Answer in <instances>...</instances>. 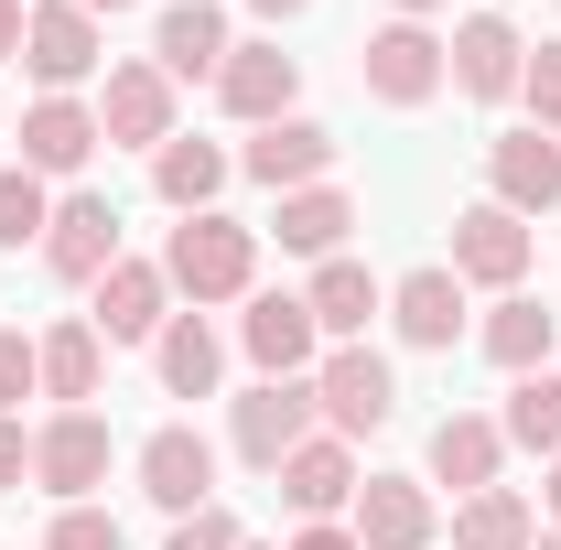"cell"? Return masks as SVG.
Listing matches in <instances>:
<instances>
[{
    "label": "cell",
    "instance_id": "17",
    "mask_svg": "<svg viewBox=\"0 0 561 550\" xmlns=\"http://www.w3.org/2000/svg\"><path fill=\"white\" fill-rule=\"evenodd\" d=\"M87 151H98V108H76V98L22 108V173H87Z\"/></svg>",
    "mask_w": 561,
    "mask_h": 550
},
{
    "label": "cell",
    "instance_id": "18",
    "mask_svg": "<svg viewBox=\"0 0 561 550\" xmlns=\"http://www.w3.org/2000/svg\"><path fill=\"white\" fill-rule=\"evenodd\" d=\"M324 162H335V130H313V119H271V130L238 151V173H260L271 195H302Z\"/></svg>",
    "mask_w": 561,
    "mask_h": 550
},
{
    "label": "cell",
    "instance_id": "30",
    "mask_svg": "<svg viewBox=\"0 0 561 550\" xmlns=\"http://www.w3.org/2000/svg\"><path fill=\"white\" fill-rule=\"evenodd\" d=\"M518 454H561V378L551 367H529L518 389H507V421H496Z\"/></svg>",
    "mask_w": 561,
    "mask_h": 550
},
{
    "label": "cell",
    "instance_id": "42",
    "mask_svg": "<svg viewBox=\"0 0 561 550\" xmlns=\"http://www.w3.org/2000/svg\"><path fill=\"white\" fill-rule=\"evenodd\" d=\"M76 11H130V0H76Z\"/></svg>",
    "mask_w": 561,
    "mask_h": 550
},
{
    "label": "cell",
    "instance_id": "25",
    "mask_svg": "<svg viewBox=\"0 0 561 550\" xmlns=\"http://www.w3.org/2000/svg\"><path fill=\"white\" fill-rule=\"evenodd\" d=\"M33 356H44V400H66V411L98 400V324H87V313L55 324V335H33Z\"/></svg>",
    "mask_w": 561,
    "mask_h": 550
},
{
    "label": "cell",
    "instance_id": "39",
    "mask_svg": "<svg viewBox=\"0 0 561 550\" xmlns=\"http://www.w3.org/2000/svg\"><path fill=\"white\" fill-rule=\"evenodd\" d=\"M249 11H260V22H291V11H313V0H249Z\"/></svg>",
    "mask_w": 561,
    "mask_h": 550
},
{
    "label": "cell",
    "instance_id": "32",
    "mask_svg": "<svg viewBox=\"0 0 561 550\" xmlns=\"http://www.w3.org/2000/svg\"><path fill=\"white\" fill-rule=\"evenodd\" d=\"M518 98H529V119L561 130V44H529V66H518Z\"/></svg>",
    "mask_w": 561,
    "mask_h": 550
},
{
    "label": "cell",
    "instance_id": "11",
    "mask_svg": "<svg viewBox=\"0 0 561 550\" xmlns=\"http://www.w3.org/2000/svg\"><path fill=\"white\" fill-rule=\"evenodd\" d=\"M108 260H119V206H108V195H66L55 227H44V271L55 280H98Z\"/></svg>",
    "mask_w": 561,
    "mask_h": 550
},
{
    "label": "cell",
    "instance_id": "43",
    "mask_svg": "<svg viewBox=\"0 0 561 550\" xmlns=\"http://www.w3.org/2000/svg\"><path fill=\"white\" fill-rule=\"evenodd\" d=\"M529 550H561V529H551V540H529Z\"/></svg>",
    "mask_w": 561,
    "mask_h": 550
},
{
    "label": "cell",
    "instance_id": "23",
    "mask_svg": "<svg viewBox=\"0 0 561 550\" xmlns=\"http://www.w3.org/2000/svg\"><path fill=\"white\" fill-rule=\"evenodd\" d=\"M151 184H162L173 216H206L216 184H227V151H216V140H162V151H151Z\"/></svg>",
    "mask_w": 561,
    "mask_h": 550
},
{
    "label": "cell",
    "instance_id": "28",
    "mask_svg": "<svg viewBox=\"0 0 561 550\" xmlns=\"http://www.w3.org/2000/svg\"><path fill=\"white\" fill-rule=\"evenodd\" d=\"M486 356H496V367H507V378H529V367H551V313L507 291V302H496V313H486Z\"/></svg>",
    "mask_w": 561,
    "mask_h": 550
},
{
    "label": "cell",
    "instance_id": "37",
    "mask_svg": "<svg viewBox=\"0 0 561 550\" xmlns=\"http://www.w3.org/2000/svg\"><path fill=\"white\" fill-rule=\"evenodd\" d=\"M291 550H356V529H335V518H313V529H302Z\"/></svg>",
    "mask_w": 561,
    "mask_h": 550
},
{
    "label": "cell",
    "instance_id": "12",
    "mask_svg": "<svg viewBox=\"0 0 561 550\" xmlns=\"http://www.w3.org/2000/svg\"><path fill=\"white\" fill-rule=\"evenodd\" d=\"M518 271H529V216H507V206H465L454 216V280L507 291Z\"/></svg>",
    "mask_w": 561,
    "mask_h": 550
},
{
    "label": "cell",
    "instance_id": "13",
    "mask_svg": "<svg viewBox=\"0 0 561 550\" xmlns=\"http://www.w3.org/2000/svg\"><path fill=\"white\" fill-rule=\"evenodd\" d=\"M98 140H140V151H162V140H173V76H162V66H108Z\"/></svg>",
    "mask_w": 561,
    "mask_h": 550
},
{
    "label": "cell",
    "instance_id": "14",
    "mask_svg": "<svg viewBox=\"0 0 561 550\" xmlns=\"http://www.w3.org/2000/svg\"><path fill=\"white\" fill-rule=\"evenodd\" d=\"M443 66H454V87H465V98H518V66H529V44H518V22L476 11V22L443 44Z\"/></svg>",
    "mask_w": 561,
    "mask_h": 550
},
{
    "label": "cell",
    "instance_id": "16",
    "mask_svg": "<svg viewBox=\"0 0 561 550\" xmlns=\"http://www.w3.org/2000/svg\"><path fill=\"white\" fill-rule=\"evenodd\" d=\"M238 335H249V356H260L271 378H302V367H313V345H324V324H313V302H302V291H260Z\"/></svg>",
    "mask_w": 561,
    "mask_h": 550
},
{
    "label": "cell",
    "instance_id": "7",
    "mask_svg": "<svg viewBox=\"0 0 561 550\" xmlns=\"http://www.w3.org/2000/svg\"><path fill=\"white\" fill-rule=\"evenodd\" d=\"M162 302H173L162 260H108V271H98V313H87V324H98L108 345H151V335H162Z\"/></svg>",
    "mask_w": 561,
    "mask_h": 550
},
{
    "label": "cell",
    "instance_id": "21",
    "mask_svg": "<svg viewBox=\"0 0 561 550\" xmlns=\"http://www.w3.org/2000/svg\"><path fill=\"white\" fill-rule=\"evenodd\" d=\"M496 454H507V432H496V421H476V411L432 421V475H443V485L486 496V485H496Z\"/></svg>",
    "mask_w": 561,
    "mask_h": 550
},
{
    "label": "cell",
    "instance_id": "29",
    "mask_svg": "<svg viewBox=\"0 0 561 550\" xmlns=\"http://www.w3.org/2000/svg\"><path fill=\"white\" fill-rule=\"evenodd\" d=\"M302 302H313V324H324V335H356V324H367V313H378L389 291H378V280L356 271V260H324V271H313V291H302Z\"/></svg>",
    "mask_w": 561,
    "mask_h": 550
},
{
    "label": "cell",
    "instance_id": "26",
    "mask_svg": "<svg viewBox=\"0 0 561 550\" xmlns=\"http://www.w3.org/2000/svg\"><path fill=\"white\" fill-rule=\"evenodd\" d=\"M280 249H302V260H335V238L356 227V206L335 195V184H302V195H280Z\"/></svg>",
    "mask_w": 561,
    "mask_h": 550
},
{
    "label": "cell",
    "instance_id": "6",
    "mask_svg": "<svg viewBox=\"0 0 561 550\" xmlns=\"http://www.w3.org/2000/svg\"><path fill=\"white\" fill-rule=\"evenodd\" d=\"M22 66H33V87H44V98L87 87V76H98V11H76V0H44V11L22 22Z\"/></svg>",
    "mask_w": 561,
    "mask_h": 550
},
{
    "label": "cell",
    "instance_id": "4",
    "mask_svg": "<svg viewBox=\"0 0 561 550\" xmlns=\"http://www.w3.org/2000/svg\"><path fill=\"white\" fill-rule=\"evenodd\" d=\"M140 496H151V507H173V518L216 507V443L195 432V421H162V432L140 443Z\"/></svg>",
    "mask_w": 561,
    "mask_h": 550
},
{
    "label": "cell",
    "instance_id": "27",
    "mask_svg": "<svg viewBox=\"0 0 561 550\" xmlns=\"http://www.w3.org/2000/svg\"><path fill=\"white\" fill-rule=\"evenodd\" d=\"M529 540H540V518H529V496H518V485L465 496V518H454V550H529Z\"/></svg>",
    "mask_w": 561,
    "mask_h": 550
},
{
    "label": "cell",
    "instance_id": "40",
    "mask_svg": "<svg viewBox=\"0 0 561 550\" xmlns=\"http://www.w3.org/2000/svg\"><path fill=\"white\" fill-rule=\"evenodd\" d=\"M389 11H400V22H421V11H443V0H389Z\"/></svg>",
    "mask_w": 561,
    "mask_h": 550
},
{
    "label": "cell",
    "instance_id": "19",
    "mask_svg": "<svg viewBox=\"0 0 561 550\" xmlns=\"http://www.w3.org/2000/svg\"><path fill=\"white\" fill-rule=\"evenodd\" d=\"M151 66L162 76H216L227 66V11H216V0H173L162 33H151Z\"/></svg>",
    "mask_w": 561,
    "mask_h": 550
},
{
    "label": "cell",
    "instance_id": "34",
    "mask_svg": "<svg viewBox=\"0 0 561 550\" xmlns=\"http://www.w3.org/2000/svg\"><path fill=\"white\" fill-rule=\"evenodd\" d=\"M44 550H119V518H108V507H66Z\"/></svg>",
    "mask_w": 561,
    "mask_h": 550
},
{
    "label": "cell",
    "instance_id": "44",
    "mask_svg": "<svg viewBox=\"0 0 561 550\" xmlns=\"http://www.w3.org/2000/svg\"><path fill=\"white\" fill-rule=\"evenodd\" d=\"M238 550H249V540H238Z\"/></svg>",
    "mask_w": 561,
    "mask_h": 550
},
{
    "label": "cell",
    "instance_id": "31",
    "mask_svg": "<svg viewBox=\"0 0 561 550\" xmlns=\"http://www.w3.org/2000/svg\"><path fill=\"white\" fill-rule=\"evenodd\" d=\"M55 206H44V173H22V162H0V249H22V238H44Z\"/></svg>",
    "mask_w": 561,
    "mask_h": 550
},
{
    "label": "cell",
    "instance_id": "15",
    "mask_svg": "<svg viewBox=\"0 0 561 550\" xmlns=\"http://www.w3.org/2000/svg\"><path fill=\"white\" fill-rule=\"evenodd\" d=\"M356 550H432V485L367 475L356 485Z\"/></svg>",
    "mask_w": 561,
    "mask_h": 550
},
{
    "label": "cell",
    "instance_id": "1",
    "mask_svg": "<svg viewBox=\"0 0 561 550\" xmlns=\"http://www.w3.org/2000/svg\"><path fill=\"white\" fill-rule=\"evenodd\" d=\"M249 271H260V238L238 227V216H184L173 227V249H162V280L173 291H195V302H238L249 291Z\"/></svg>",
    "mask_w": 561,
    "mask_h": 550
},
{
    "label": "cell",
    "instance_id": "20",
    "mask_svg": "<svg viewBox=\"0 0 561 550\" xmlns=\"http://www.w3.org/2000/svg\"><path fill=\"white\" fill-rule=\"evenodd\" d=\"M280 496H291L302 518H335V507L356 496V454L335 443V432H313V443H302V454L280 465Z\"/></svg>",
    "mask_w": 561,
    "mask_h": 550
},
{
    "label": "cell",
    "instance_id": "35",
    "mask_svg": "<svg viewBox=\"0 0 561 550\" xmlns=\"http://www.w3.org/2000/svg\"><path fill=\"white\" fill-rule=\"evenodd\" d=\"M162 550H238V518H227V507H195V518H173Z\"/></svg>",
    "mask_w": 561,
    "mask_h": 550
},
{
    "label": "cell",
    "instance_id": "3",
    "mask_svg": "<svg viewBox=\"0 0 561 550\" xmlns=\"http://www.w3.org/2000/svg\"><path fill=\"white\" fill-rule=\"evenodd\" d=\"M313 411H324V432H335V443L378 432V421L400 411V389H389V356H367V345H335V356L313 367Z\"/></svg>",
    "mask_w": 561,
    "mask_h": 550
},
{
    "label": "cell",
    "instance_id": "5",
    "mask_svg": "<svg viewBox=\"0 0 561 550\" xmlns=\"http://www.w3.org/2000/svg\"><path fill=\"white\" fill-rule=\"evenodd\" d=\"M356 66H367V98H378V108H432V98H443V44H432V33H421V22H389V33H367V55H356Z\"/></svg>",
    "mask_w": 561,
    "mask_h": 550
},
{
    "label": "cell",
    "instance_id": "33",
    "mask_svg": "<svg viewBox=\"0 0 561 550\" xmlns=\"http://www.w3.org/2000/svg\"><path fill=\"white\" fill-rule=\"evenodd\" d=\"M33 389H44V356H33V335H22V324H0V411H22Z\"/></svg>",
    "mask_w": 561,
    "mask_h": 550
},
{
    "label": "cell",
    "instance_id": "10",
    "mask_svg": "<svg viewBox=\"0 0 561 550\" xmlns=\"http://www.w3.org/2000/svg\"><path fill=\"white\" fill-rule=\"evenodd\" d=\"M291 87H302V66L280 55V44H227V66H216V98H227V119H291Z\"/></svg>",
    "mask_w": 561,
    "mask_h": 550
},
{
    "label": "cell",
    "instance_id": "9",
    "mask_svg": "<svg viewBox=\"0 0 561 550\" xmlns=\"http://www.w3.org/2000/svg\"><path fill=\"white\" fill-rule=\"evenodd\" d=\"M486 184H496V206H507V216H551L561 206V140L551 130L486 140Z\"/></svg>",
    "mask_w": 561,
    "mask_h": 550
},
{
    "label": "cell",
    "instance_id": "41",
    "mask_svg": "<svg viewBox=\"0 0 561 550\" xmlns=\"http://www.w3.org/2000/svg\"><path fill=\"white\" fill-rule=\"evenodd\" d=\"M540 496H551V518H561V454H551V485H540Z\"/></svg>",
    "mask_w": 561,
    "mask_h": 550
},
{
    "label": "cell",
    "instance_id": "8",
    "mask_svg": "<svg viewBox=\"0 0 561 550\" xmlns=\"http://www.w3.org/2000/svg\"><path fill=\"white\" fill-rule=\"evenodd\" d=\"M33 475L55 485L66 507H87V485L108 475V421L98 411H55L44 432H33Z\"/></svg>",
    "mask_w": 561,
    "mask_h": 550
},
{
    "label": "cell",
    "instance_id": "2",
    "mask_svg": "<svg viewBox=\"0 0 561 550\" xmlns=\"http://www.w3.org/2000/svg\"><path fill=\"white\" fill-rule=\"evenodd\" d=\"M227 443H238V465L280 475V465L313 443V389H302V378H260V389L238 400V421H227Z\"/></svg>",
    "mask_w": 561,
    "mask_h": 550
},
{
    "label": "cell",
    "instance_id": "38",
    "mask_svg": "<svg viewBox=\"0 0 561 550\" xmlns=\"http://www.w3.org/2000/svg\"><path fill=\"white\" fill-rule=\"evenodd\" d=\"M22 22H33V11H22V0H0V55H22Z\"/></svg>",
    "mask_w": 561,
    "mask_h": 550
},
{
    "label": "cell",
    "instance_id": "36",
    "mask_svg": "<svg viewBox=\"0 0 561 550\" xmlns=\"http://www.w3.org/2000/svg\"><path fill=\"white\" fill-rule=\"evenodd\" d=\"M33 475V432H22V411H0V485Z\"/></svg>",
    "mask_w": 561,
    "mask_h": 550
},
{
    "label": "cell",
    "instance_id": "24",
    "mask_svg": "<svg viewBox=\"0 0 561 550\" xmlns=\"http://www.w3.org/2000/svg\"><path fill=\"white\" fill-rule=\"evenodd\" d=\"M151 356H162V389H173V400H216V378H227V345H216L195 313H184V324H162Z\"/></svg>",
    "mask_w": 561,
    "mask_h": 550
},
{
    "label": "cell",
    "instance_id": "22",
    "mask_svg": "<svg viewBox=\"0 0 561 550\" xmlns=\"http://www.w3.org/2000/svg\"><path fill=\"white\" fill-rule=\"evenodd\" d=\"M389 313H400L411 345H454V335H465V280H454V271H411L400 291H389Z\"/></svg>",
    "mask_w": 561,
    "mask_h": 550
}]
</instances>
